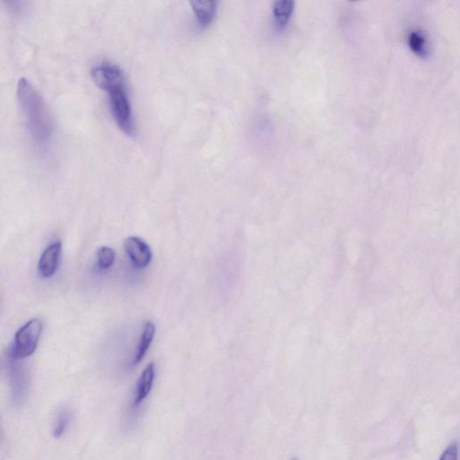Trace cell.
Returning a JSON list of instances; mask_svg holds the SVG:
<instances>
[{
    "instance_id": "6da1fadb",
    "label": "cell",
    "mask_w": 460,
    "mask_h": 460,
    "mask_svg": "<svg viewBox=\"0 0 460 460\" xmlns=\"http://www.w3.org/2000/svg\"><path fill=\"white\" fill-rule=\"evenodd\" d=\"M17 98L33 143L40 149H47L54 134V124L44 100L26 79L18 82Z\"/></svg>"
},
{
    "instance_id": "7a4b0ae2",
    "label": "cell",
    "mask_w": 460,
    "mask_h": 460,
    "mask_svg": "<svg viewBox=\"0 0 460 460\" xmlns=\"http://www.w3.org/2000/svg\"><path fill=\"white\" fill-rule=\"evenodd\" d=\"M44 330V323L40 318L27 322L15 334V343L9 351V357L13 361L23 360L35 354Z\"/></svg>"
},
{
    "instance_id": "3957f363",
    "label": "cell",
    "mask_w": 460,
    "mask_h": 460,
    "mask_svg": "<svg viewBox=\"0 0 460 460\" xmlns=\"http://www.w3.org/2000/svg\"><path fill=\"white\" fill-rule=\"evenodd\" d=\"M106 92L108 93L110 106L116 124L122 133L133 136L134 133L133 110L125 85L112 88Z\"/></svg>"
},
{
    "instance_id": "277c9868",
    "label": "cell",
    "mask_w": 460,
    "mask_h": 460,
    "mask_svg": "<svg viewBox=\"0 0 460 460\" xmlns=\"http://www.w3.org/2000/svg\"><path fill=\"white\" fill-rule=\"evenodd\" d=\"M92 78L98 88L108 91L112 88L125 85L124 75L115 64L104 63L92 69Z\"/></svg>"
},
{
    "instance_id": "5b68a950",
    "label": "cell",
    "mask_w": 460,
    "mask_h": 460,
    "mask_svg": "<svg viewBox=\"0 0 460 460\" xmlns=\"http://www.w3.org/2000/svg\"><path fill=\"white\" fill-rule=\"evenodd\" d=\"M124 248L135 268H145L151 262V249L142 239L129 237L124 242Z\"/></svg>"
},
{
    "instance_id": "8992f818",
    "label": "cell",
    "mask_w": 460,
    "mask_h": 460,
    "mask_svg": "<svg viewBox=\"0 0 460 460\" xmlns=\"http://www.w3.org/2000/svg\"><path fill=\"white\" fill-rule=\"evenodd\" d=\"M61 243L60 241L54 242L49 245L42 253L39 261V272L42 277L50 278L56 272L59 266L61 254Z\"/></svg>"
},
{
    "instance_id": "52a82bcc",
    "label": "cell",
    "mask_w": 460,
    "mask_h": 460,
    "mask_svg": "<svg viewBox=\"0 0 460 460\" xmlns=\"http://www.w3.org/2000/svg\"><path fill=\"white\" fill-rule=\"evenodd\" d=\"M155 379V365L151 363L145 368L142 374L138 380L136 389H135L133 409L140 406L142 402L148 397L151 391L153 382Z\"/></svg>"
},
{
    "instance_id": "ba28073f",
    "label": "cell",
    "mask_w": 460,
    "mask_h": 460,
    "mask_svg": "<svg viewBox=\"0 0 460 460\" xmlns=\"http://www.w3.org/2000/svg\"><path fill=\"white\" fill-rule=\"evenodd\" d=\"M190 5L202 29H206L213 23L217 10L216 1H195L190 2Z\"/></svg>"
},
{
    "instance_id": "9c48e42d",
    "label": "cell",
    "mask_w": 460,
    "mask_h": 460,
    "mask_svg": "<svg viewBox=\"0 0 460 460\" xmlns=\"http://www.w3.org/2000/svg\"><path fill=\"white\" fill-rule=\"evenodd\" d=\"M11 383L14 400L17 403H21L26 395L27 381L24 370L17 364L12 365L11 367Z\"/></svg>"
},
{
    "instance_id": "30bf717a",
    "label": "cell",
    "mask_w": 460,
    "mask_h": 460,
    "mask_svg": "<svg viewBox=\"0 0 460 460\" xmlns=\"http://www.w3.org/2000/svg\"><path fill=\"white\" fill-rule=\"evenodd\" d=\"M295 2L291 0H280L276 1L272 8V13L275 19L276 24L279 28H284L289 22L291 15H293Z\"/></svg>"
},
{
    "instance_id": "8fae6325",
    "label": "cell",
    "mask_w": 460,
    "mask_h": 460,
    "mask_svg": "<svg viewBox=\"0 0 460 460\" xmlns=\"http://www.w3.org/2000/svg\"><path fill=\"white\" fill-rule=\"evenodd\" d=\"M156 333L155 325L151 322H147L142 334H141L139 346H138L136 356H135L134 364H138L145 357L150 345L154 339Z\"/></svg>"
},
{
    "instance_id": "7c38bea8",
    "label": "cell",
    "mask_w": 460,
    "mask_h": 460,
    "mask_svg": "<svg viewBox=\"0 0 460 460\" xmlns=\"http://www.w3.org/2000/svg\"><path fill=\"white\" fill-rule=\"evenodd\" d=\"M409 44L411 50L420 57L427 55V44L425 35L419 32H412L409 36Z\"/></svg>"
},
{
    "instance_id": "4fadbf2b",
    "label": "cell",
    "mask_w": 460,
    "mask_h": 460,
    "mask_svg": "<svg viewBox=\"0 0 460 460\" xmlns=\"http://www.w3.org/2000/svg\"><path fill=\"white\" fill-rule=\"evenodd\" d=\"M115 261V252L112 248L107 247H100L97 251V265L102 270L112 268Z\"/></svg>"
},
{
    "instance_id": "5bb4252c",
    "label": "cell",
    "mask_w": 460,
    "mask_h": 460,
    "mask_svg": "<svg viewBox=\"0 0 460 460\" xmlns=\"http://www.w3.org/2000/svg\"><path fill=\"white\" fill-rule=\"evenodd\" d=\"M69 422V413L67 411H60L55 422L54 434L55 438H60L66 431Z\"/></svg>"
},
{
    "instance_id": "9a60e30c",
    "label": "cell",
    "mask_w": 460,
    "mask_h": 460,
    "mask_svg": "<svg viewBox=\"0 0 460 460\" xmlns=\"http://www.w3.org/2000/svg\"><path fill=\"white\" fill-rule=\"evenodd\" d=\"M438 460H458V446H457V444L453 443L447 447Z\"/></svg>"
},
{
    "instance_id": "2e32d148",
    "label": "cell",
    "mask_w": 460,
    "mask_h": 460,
    "mask_svg": "<svg viewBox=\"0 0 460 460\" xmlns=\"http://www.w3.org/2000/svg\"><path fill=\"white\" fill-rule=\"evenodd\" d=\"M291 460H299V459H291Z\"/></svg>"
}]
</instances>
